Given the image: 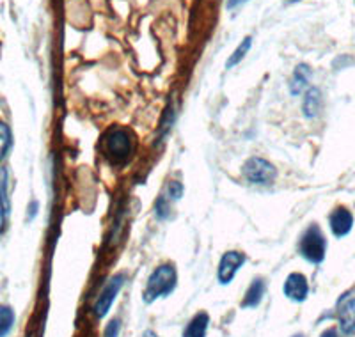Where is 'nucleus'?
Here are the masks:
<instances>
[{"label": "nucleus", "instance_id": "1a4fd4ad", "mask_svg": "<svg viewBox=\"0 0 355 337\" xmlns=\"http://www.w3.org/2000/svg\"><path fill=\"white\" fill-rule=\"evenodd\" d=\"M329 226L336 238H343L354 228V213L345 206H338L334 212L329 215Z\"/></svg>", "mask_w": 355, "mask_h": 337}, {"label": "nucleus", "instance_id": "5701e85b", "mask_svg": "<svg viewBox=\"0 0 355 337\" xmlns=\"http://www.w3.org/2000/svg\"><path fill=\"white\" fill-rule=\"evenodd\" d=\"M320 337H339V334L336 329H327Z\"/></svg>", "mask_w": 355, "mask_h": 337}, {"label": "nucleus", "instance_id": "b1692460", "mask_svg": "<svg viewBox=\"0 0 355 337\" xmlns=\"http://www.w3.org/2000/svg\"><path fill=\"white\" fill-rule=\"evenodd\" d=\"M143 337H158V336H156V334L153 332V330H147V332H144Z\"/></svg>", "mask_w": 355, "mask_h": 337}, {"label": "nucleus", "instance_id": "6ab92c4d", "mask_svg": "<svg viewBox=\"0 0 355 337\" xmlns=\"http://www.w3.org/2000/svg\"><path fill=\"white\" fill-rule=\"evenodd\" d=\"M162 194L165 195L171 203H176V201H180L181 195H183V185H181L180 181H169V183L165 185V188H163Z\"/></svg>", "mask_w": 355, "mask_h": 337}, {"label": "nucleus", "instance_id": "aec40b11", "mask_svg": "<svg viewBox=\"0 0 355 337\" xmlns=\"http://www.w3.org/2000/svg\"><path fill=\"white\" fill-rule=\"evenodd\" d=\"M119 332H121V321L116 318L112 320L109 325L105 327V332H103V337H118Z\"/></svg>", "mask_w": 355, "mask_h": 337}, {"label": "nucleus", "instance_id": "dca6fc26", "mask_svg": "<svg viewBox=\"0 0 355 337\" xmlns=\"http://www.w3.org/2000/svg\"><path fill=\"white\" fill-rule=\"evenodd\" d=\"M15 325V311L9 305H0V337H8Z\"/></svg>", "mask_w": 355, "mask_h": 337}, {"label": "nucleus", "instance_id": "f8f14e48", "mask_svg": "<svg viewBox=\"0 0 355 337\" xmlns=\"http://www.w3.org/2000/svg\"><path fill=\"white\" fill-rule=\"evenodd\" d=\"M320 109H322V93L316 87H309L304 94L302 102V112L307 119H313L318 116Z\"/></svg>", "mask_w": 355, "mask_h": 337}, {"label": "nucleus", "instance_id": "f3484780", "mask_svg": "<svg viewBox=\"0 0 355 337\" xmlns=\"http://www.w3.org/2000/svg\"><path fill=\"white\" fill-rule=\"evenodd\" d=\"M172 204L163 194H160L155 201V215L160 220H167L172 217Z\"/></svg>", "mask_w": 355, "mask_h": 337}, {"label": "nucleus", "instance_id": "6e6552de", "mask_svg": "<svg viewBox=\"0 0 355 337\" xmlns=\"http://www.w3.org/2000/svg\"><path fill=\"white\" fill-rule=\"evenodd\" d=\"M282 291L290 300L293 302H304L309 295V282H307L306 275L302 273H290L286 277L284 286H282Z\"/></svg>", "mask_w": 355, "mask_h": 337}, {"label": "nucleus", "instance_id": "ddd939ff", "mask_svg": "<svg viewBox=\"0 0 355 337\" xmlns=\"http://www.w3.org/2000/svg\"><path fill=\"white\" fill-rule=\"evenodd\" d=\"M210 325V316L206 313H197L188 321L183 330V337H206Z\"/></svg>", "mask_w": 355, "mask_h": 337}, {"label": "nucleus", "instance_id": "412c9836", "mask_svg": "<svg viewBox=\"0 0 355 337\" xmlns=\"http://www.w3.org/2000/svg\"><path fill=\"white\" fill-rule=\"evenodd\" d=\"M37 208H39V203H37V201H33V203L29 204V220L37 215Z\"/></svg>", "mask_w": 355, "mask_h": 337}, {"label": "nucleus", "instance_id": "f03ea898", "mask_svg": "<svg viewBox=\"0 0 355 337\" xmlns=\"http://www.w3.org/2000/svg\"><path fill=\"white\" fill-rule=\"evenodd\" d=\"M103 151L114 165L127 163L134 153V135L122 126H112L103 137Z\"/></svg>", "mask_w": 355, "mask_h": 337}, {"label": "nucleus", "instance_id": "a878e982", "mask_svg": "<svg viewBox=\"0 0 355 337\" xmlns=\"http://www.w3.org/2000/svg\"><path fill=\"white\" fill-rule=\"evenodd\" d=\"M291 337H304L302 334H295V336H291Z\"/></svg>", "mask_w": 355, "mask_h": 337}, {"label": "nucleus", "instance_id": "7ed1b4c3", "mask_svg": "<svg viewBox=\"0 0 355 337\" xmlns=\"http://www.w3.org/2000/svg\"><path fill=\"white\" fill-rule=\"evenodd\" d=\"M298 254L313 264H320L325 259L327 240L318 224H311L309 228L300 235L298 240Z\"/></svg>", "mask_w": 355, "mask_h": 337}, {"label": "nucleus", "instance_id": "4468645a", "mask_svg": "<svg viewBox=\"0 0 355 337\" xmlns=\"http://www.w3.org/2000/svg\"><path fill=\"white\" fill-rule=\"evenodd\" d=\"M9 210H11V203L8 197V171H0V233L6 229L8 224Z\"/></svg>", "mask_w": 355, "mask_h": 337}, {"label": "nucleus", "instance_id": "9d476101", "mask_svg": "<svg viewBox=\"0 0 355 337\" xmlns=\"http://www.w3.org/2000/svg\"><path fill=\"white\" fill-rule=\"evenodd\" d=\"M265 291H266L265 280H263L262 277H257V279H254L253 282H251L249 288H247V291H245L244 295V300H242L240 305L244 309L257 307L260 302L263 300V297H265Z\"/></svg>", "mask_w": 355, "mask_h": 337}, {"label": "nucleus", "instance_id": "20e7f679", "mask_svg": "<svg viewBox=\"0 0 355 337\" xmlns=\"http://www.w3.org/2000/svg\"><path fill=\"white\" fill-rule=\"evenodd\" d=\"M244 176L253 185L268 187L277 178V171H275L274 163H270L266 158L253 156V158H249L244 163Z\"/></svg>", "mask_w": 355, "mask_h": 337}, {"label": "nucleus", "instance_id": "9b49d317", "mask_svg": "<svg viewBox=\"0 0 355 337\" xmlns=\"http://www.w3.org/2000/svg\"><path fill=\"white\" fill-rule=\"evenodd\" d=\"M311 68L307 64H298L293 71V77L290 80V93L293 96H298V94H302V91L307 89L311 80Z\"/></svg>", "mask_w": 355, "mask_h": 337}, {"label": "nucleus", "instance_id": "39448f33", "mask_svg": "<svg viewBox=\"0 0 355 337\" xmlns=\"http://www.w3.org/2000/svg\"><path fill=\"white\" fill-rule=\"evenodd\" d=\"M245 254L240 251H228L224 256L221 257V263H219V268H217V280L221 282L222 286L229 284L231 280L235 279L237 272L240 270L242 264L245 263Z\"/></svg>", "mask_w": 355, "mask_h": 337}, {"label": "nucleus", "instance_id": "f257e3e1", "mask_svg": "<svg viewBox=\"0 0 355 337\" xmlns=\"http://www.w3.org/2000/svg\"><path fill=\"white\" fill-rule=\"evenodd\" d=\"M176 282H178V272H176V266L171 263L158 264L153 273L149 275L146 282V288L143 293V300L146 304H153L158 298L167 297L174 291Z\"/></svg>", "mask_w": 355, "mask_h": 337}, {"label": "nucleus", "instance_id": "0eeeda50", "mask_svg": "<svg viewBox=\"0 0 355 337\" xmlns=\"http://www.w3.org/2000/svg\"><path fill=\"white\" fill-rule=\"evenodd\" d=\"M339 329L345 336L355 334V293L350 291L339 298L338 302Z\"/></svg>", "mask_w": 355, "mask_h": 337}, {"label": "nucleus", "instance_id": "2eb2a0df", "mask_svg": "<svg viewBox=\"0 0 355 337\" xmlns=\"http://www.w3.org/2000/svg\"><path fill=\"white\" fill-rule=\"evenodd\" d=\"M251 48H253V36L244 37L240 45L235 48V52L231 53L228 61H226V68L231 69V68H235V66L240 64V62L245 59V55L251 52Z\"/></svg>", "mask_w": 355, "mask_h": 337}, {"label": "nucleus", "instance_id": "a211bd4d", "mask_svg": "<svg viewBox=\"0 0 355 337\" xmlns=\"http://www.w3.org/2000/svg\"><path fill=\"white\" fill-rule=\"evenodd\" d=\"M12 144V135L11 130H9V126L6 122H0V162L6 158V154L8 151L11 149Z\"/></svg>", "mask_w": 355, "mask_h": 337}, {"label": "nucleus", "instance_id": "393cba45", "mask_svg": "<svg viewBox=\"0 0 355 337\" xmlns=\"http://www.w3.org/2000/svg\"><path fill=\"white\" fill-rule=\"evenodd\" d=\"M297 2H300V0H290L288 4H297Z\"/></svg>", "mask_w": 355, "mask_h": 337}, {"label": "nucleus", "instance_id": "4be33fe9", "mask_svg": "<svg viewBox=\"0 0 355 337\" xmlns=\"http://www.w3.org/2000/svg\"><path fill=\"white\" fill-rule=\"evenodd\" d=\"M245 2H247V0H228V9H235L238 8V6L245 4Z\"/></svg>", "mask_w": 355, "mask_h": 337}, {"label": "nucleus", "instance_id": "423d86ee", "mask_svg": "<svg viewBox=\"0 0 355 337\" xmlns=\"http://www.w3.org/2000/svg\"><path fill=\"white\" fill-rule=\"evenodd\" d=\"M122 284H125V275H122V273L114 275L109 282H107L105 288L100 293L98 300L94 304V314H96V318H103L109 313V309L114 304L116 297H118V293L121 291Z\"/></svg>", "mask_w": 355, "mask_h": 337}]
</instances>
